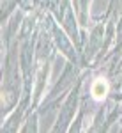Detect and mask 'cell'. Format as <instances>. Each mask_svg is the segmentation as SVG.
I'll use <instances>...</instances> for the list:
<instances>
[{"instance_id":"obj_1","label":"cell","mask_w":122,"mask_h":133,"mask_svg":"<svg viewBox=\"0 0 122 133\" xmlns=\"http://www.w3.org/2000/svg\"><path fill=\"white\" fill-rule=\"evenodd\" d=\"M92 96L96 98V99H103L104 96H106V92H108V85H106V82L104 80H96V82L92 83Z\"/></svg>"}]
</instances>
